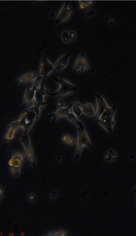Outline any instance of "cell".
<instances>
[{
  "label": "cell",
  "mask_w": 136,
  "mask_h": 236,
  "mask_svg": "<svg viewBox=\"0 0 136 236\" xmlns=\"http://www.w3.org/2000/svg\"><path fill=\"white\" fill-rule=\"evenodd\" d=\"M57 192H55V191H53V193H52V194L51 195V198H54L56 196V195H57Z\"/></svg>",
  "instance_id": "d590c367"
},
{
  "label": "cell",
  "mask_w": 136,
  "mask_h": 236,
  "mask_svg": "<svg viewBox=\"0 0 136 236\" xmlns=\"http://www.w3.org/2000/svg\"><path fill=\"white\" fill-rule=\"evenodd\" d=\"M35 199V197H34V195H32V194H31V195H29V200L31 201H32L34 200Z\"/></svg>",
  "instance_id": "836d02e7"
},
{
  "label": "cell",
  "mask_w": 136,
  "mask_h": 236,
  "mask_svg": "<svg viewBox=\"0 0 136 236\" xmlns=\"http://www.w3.org/2000/svg\"><path fill=\"white\" fill-rule=\"evenodd\" d=\"M115 110V106H113L112 108L108 107L97 119V122L110 133H112V126L114 125L113 117Z\"/></svg>",
  "instance_id": "6da1fadb"
},
{
  "label": "cell",
  "mask_w": 136,
  "mask_h": 236,
  "mask_svg": "<svg viewBox=\"0 0 136 236\" xmlns=\"http://www.w3.org/2000/svg\"><path fill=\"white\" fill-rule=\"evenodd\" d=\"M106 159L108 161H110L112 159V156H111V154L110 153H109V154L106 155Z\"/></svg>",
  "instance_id": "4dcf8cb0"
},
{
  "label": "cell",
  "mask_w": 136,
  "mask_h": 236,
  "mask_svg": "<svg viewBox=\"0 0 136 236\" xmlns=\"http://www.w3.org/2000/svg\"><path fill=\"white\" fill-rule=\"evenodd\" d=\"M35 91L32 88L29 89L27 88L26 89L25 94H24L23 103V107L26 106L29 102H31L33 98H34L35 96Z\"/></svg>",
  "instance_id": "7c38bea8"
},
{
  "label": "cell",
  "mask_w": 136,
  "mask_h": 236,
  "mask_svg": "<svg viewBox=\"0 0 136 236\" xmlns=\"http://www.w3.org/2000/svg\"><path fill=\"white\" fill-rule=\"evenodd\" d=\"M9 150L10 152H12V147H10H10H9Z\"/></svg>",
  "instance_id": "74e56055"
},
{
  "label": "cell",
  "mask_w": 136,
  "mask_h": 236,
  "mask_svg": "<svg viewBox=\"0 0 136 236\" xmlns=\"http://www.w3.org/2000/svg\"><path fill=\"white\" fill-rule=\"evenodd\" d=\"M78 130V141L76 147V160L79 159L80 155V152L83 145H86L89 148H91V145L89 141V138L88 137V135L86 134L84 126L82 122H80Z\"/></svg>",
  "instance_id": "7a4b0ae2"
},
{
  "label": "cell",
  "mask_w": 136,
  "mask_h": 236,
  "mask_svg": "<svg viewBox=\"0 0 136 236\" xmlns=\"http://www.w3.org/2000/svg\"><path fill=\"white\" fill-rule=\"evenodd\" d=\"M94 11H93V10H91V11H89V12L87 13V14H86V17H87V18H88V17H90L91 15H94Z\"/></svg>",
  "instance_id": "d6a6232c"
},
{
  "label": "cell",
  "mask_w": 136,
  "mask_h": 236,
  "mask_svg": "<svg viewBox=\"0 0 136 236\" xmlns=\"http://www.w3.org/2000/svg\"><path fill=\"white\" fill-rule=\"evenodd\" d=\"M73 111L74 112L75 114H76L77 117L80 118V115L83 112L82 108H80V105L79 103V100L78 99H75L74 103L73 105Z\"/></svg>",
  "instance_id": "2e32d148"
},
{
  "label": "cell",
  "mask_w": 136,
  "mask_h": 236,
  "mask_svg": "<svg viewBox=\"0 0 136 236\" xmlns=\"http://www.w3.org/2000/svg\"><path fill=\"white\" fill-rule=\"evenodd\" d=\"M66 117H67L68 118V119L70 120V121H71L72 122L74 123L75 124L77 125L78 126L80 125V124L81 122L79 121V120L77 119V117H76L74 114L69 112V113L67 114Z\"/></svg>",
  "instance_id": "44dd1931"
},
{
  "label": "cell",
  "mask_w": 136,
  "mask_h": 236,
  "mask_svg": "<svg viewBox=\"0 0 136 236\" xmlns=\"http://www.w3.org/2000/svg\"><path fill=\"white\" fill-rule=\"evenodd\" d=\"M53 65L47 60L45 55H44L43 58L41 61V66H40V75L44 78H46L49 74L53 70Z\"/></svg>",
  "instance_id": "9c48e42d"
},
{
  "label": "cell",
  "mask_w": 136,
  "mask_h": 236,
  "mask_svg": "<svg viewBox=\"0 0 136 236\" xmlns=\"http://www.w3.org/2000/svg\"><path fill=\"white\" fill-rule=\"evenodd\" d=\"M73 106V103L69 105L68 107L66 108H59V109L58 110L57 112L55 113H51L49 114V115L47 117V119L48 118H53V121L52 123L54 124L55 121L58 118L60 117H63V116H66V117L67 114L69 113V110L71 108L72 106Z\"/></svg>",
  "instance_id": "30bf717a"
},
{
  "label": "cell",
  "mask_w": 136,
  "mask_h": 236,
  "mask_svg": "<svg viewBox=\"0 0 136 236\" xmlns=\"http://www.w3.org/2000/svg\"><path fill=\"white\" fill-rule=\"evenodd\" d=\"M24 113L26 116V121H30L34 120L36 118L37 114L34 111H29L26 109Z\"/></svg>",
  "instance_id": "ac0fdd59"
},
{
  "label": "cell",
  "mask_w": 136,
  "mask_h": 236,
  "mask_svg": "<svg viewBox=\"0 0 136 236\" xmlns=\"http://www.w3.org/2000/svg\"><path fill=\"white\" fill-rule=\"evenodd\" d=\"M69 4V1H67L64 5V6L62 7L61 10L60 12H59V15L56 21H55V23H59L61 22L66 20L67 18L69 17V15L76 8V6L74 7L71 9H68V6Z\"/></svg>",
  "instance_id": "8992f818"
},
{
  "label": "cell",
  "mask_w": 136,
  "mask_h": 236,
  "mask_svg": "<svg viewBox=\"0 0 136 236\" xmlns=\"http://www.w3.org/2000/svg\"><path fill=\"white\" fill-rule=\"evenodd\" d=\"M24 159V155L18 152L14 151L12 157L8 160V165L14 176L20 177V168Z\"/></svg>",
  "instance_id": "3957f363"
},
{
  "label": "cell",
  "mask_w": 136,
  "mask_h": 236,
  "mask_svg": "<svg viewBox=\"0 0 136 236\" xmlns=\"http://www.w3.org/2000/svg\"><path fill=\"white\" fill-rule=\"evenodd\" d=\"M62 39L64 42H68L70 40L69 33L68 32H64L62 34Z\"/></svg>",
  "instance_id": "484cf974"
},
{
  "label": "cell",
  "mask_w": 136,
  "mask_h": 236,
  "mask_svg": "<svg viewBox=\"0 0 136 236\" xmlns=\"http://www.w3.org/2000/svg\"><path fill=\"white\" fill-rule=\"evenodd\" d=\"M53 79L56 82L60 85V87L57 91L52 93H49L48 95L51 96H60L63 95L70 92H74L78 89L77 86H75L67 82L61 77L60 79L54 77Z\"/></svg>",
  "instance_id": "277c9868"
},
{
  "label": "cell",
  "mask_w": 136,
  "mask_h": 236,
  "mask_svg": "<svg viewBox=\"0 0 136 236\" xmlns=\"http://www.w3.org/2000/svg\"><path fill=\"white\" fill-rule=\"evenodd\" d=\"M38 89H39V90L40 92L41 93V95L43 97L46 95H47V94L48 95L49 93V89H46L45 86H44V84H43V83H41L40 86V88H38Z\"/></svg>",
  "instance_id": "d4e9b609"
},
{
  "label": "cell",
  "mask_w": 136,
  "mask_h": 236,
  "mask_svg": "<svg viewBox=\"0 0 136 236\" xmlns=\"http://www.w3.org/2000/svg\"><path fill=\"white\" fill-rule=\"evenodd\" d=\"M54 16H55L54 12H50V17H54Z\"/></svg>",
  "instance_id": "8d00e7d4"
},
{
  "label": "cell",
  "mask_w": 136,
  "mask_h": 236,
  "mask_svg": "<svg viewBox=\"0 0 136 236\" xmlns=\"http://www.w3.org/2000/svg\"><path fill=\"white\" fill-rule=\"evenodd\" d=\"M45 232L46 235L48 236H67L70 235L69 233H67L62 230H60L54 233H49L47 231H45Z\"/></svg>",
  "instance_id": "ffe728a7"
},
{
  "label": "cell",
  "mask_w": 136,
  "mask_h": 236,
  "mask_svg": "<svg viewBox=\"0 0 136 236\" xmlns=\"http://www.w3.org/2000/svg\"><path fill=\"white\" fill-rule=\"evenodd\" d=\"M19 119L21 120H24V121H26V116L25 113L24 114H20V117H19Z\"/></svg>",
  "instance_id": "f1b7e54d"
},
{
  "label": "cell",
  "mask_w": 136,
  "mask_h": 236,
  "mask_svg": "<svg viewBox=\"0 0 136 236\" xmlns=\"http://www.w3.org/2000/svg\"><path fill=\"white\" fill-rule=\"evenodd\" d=\"M69 37H70V40H74V39L76 38V33H75L74 32H73V31L70 32V33H69Z\"/></svg>",
  "instance_id": "83f0119b"
},
{
  "label": "cell",
  "mask_w": 136,
  "mask_h": 236,
  "mask_svg": "<svg viewBox=\"0 0 136 236\" xmlns=\"http://www.w3.org/2000/svg\"><path fill=\"white\" fill-rule=\"evenodd\" d=\"M26 122H27L26 121H24V120H21L19 119L18 120L12 121V122L10 123V124L15 127L17 129L19 128H20V127H23V128L24 129L26 127Z\"/></svg>",
  "instance_id": "e0dca14e"
},
{
  "label": "cell",
  "mask_w": 136,
  "mask_h": 236,
  "mask_svg": "<svg viewBox=\"0 0 136 236\" xmlns=\"http://www.w3.org/2000/svg\"><path fill=\"white\" fill-rule=\"evenodd\" d=\"M46 104H47V102L44 101L41 102H37L35 101L33 106H32L31 108L27 109V110L35 111V113L37 114V117L35 119L37 120L40 117V109H42Z\"/></svg>",
  "instance_id": "4fadbf2b"
},
{
  "label": "cell",
  "mask_w": 136,
  "mask_h": 236,
  "mask_svg": "<svg viewBox=\"0 0 136 236\" xmlns=\"http://www.w3.org/2000/svg\"><path fill=\"white\" fill-rule=\"evenodd\" d=\"M62 141L66 144L72 145L75 142V139L68 134L64 135L62 137Z\"/></svg>",
  "instance_id": "d6986e66"
},
{
  "label": "cell",
  "mask_w": 136,
  "mask_h": 236,
  "mask_svg": "<svg viewBox=\"0 0 136 236\" xmlns=\"http://www.w3.org/2000/svg\"><path fill=\"white\" fill-rule=\"evenodd\" d=\"M57 105L58 106L59 108H63L64 106V103L63 101L62 100H59L58 101Z\"/></svg>",
  "instance_id": "f546056e"
},
{
  "label": "cell",
  "mask_w": 136,
  "mask_h": 236,
  "mask_svg": "<svg viewBox=\"0 0 136 236\" xmlns=\"http://www.w3.org/2000/svg\"><path fill=\"white\" fill-rule=\"evenodd\" d=\"M42 78V76H39L37 78H35L34 81H33V85H32V88L33 89H34L35 91H37V89H38V86L39 85L40 83V81H41Z\"/></svg>",
  "instance_id": "603a6c76"
},
{
  "label": "cell",
  "mask_w": 136,
  "mask_h": 236,
  "mask_svg": "<svg viewBox=\"0 0 136 236\" xmlns=\"http://www.w3.org/2000/svg\"><path fill=\"white\" fill-rule=\"evenodd\" d=\"M88 67V62L85 58L84 53L83 52H82L75 63L73 74H74L75 73L79 70H80L81 71H83L84 70L87 69Z\"/></svg>",
  "instance_id": "52a82bcc"
},
{
  "label": "cell",
  "mask_w": 136,
  "mask_h": 236,
  "mask_svg": "<svg viewBox=\"0 0 136 236\" xmlns=\"http://www.w3.org/2000/svg\"><path fill=\"white\" fill-rule=\"evenodd\" d=\"M86 5H87V6H91V5H92V4H93V2H92V1H86Z\"/></svg>",
  "instance_id": "e575fe53"
},
{
  "label": "cell",
  "mask_w": 136,
  "mask_h": 236,
  "mask_svg": "<svg viewBox=\"0 0 136 236\" xmlns=\"http://www.w3.org/2000/svg\"><path fill=\"white\" fill-rule=\"evenodd\" d=\"M37 76V74L35 73H30L24 75L23 76H21L16 81L15 84H19L23 83L24 82H28L30 81L33 80V79H35V77Z\"/></svg>",
  "instance_id": "5bb4252c"
},
{
  "label": "cell",
  "mask_w": 136,
  "mask_h": 236,
  "mask_svg": "<svg viewBox=\"0 0 136 236\" xmlns=\"http://www.w3.org/2000/svg\"><path fill=\"white\" fill-rule=\"evenodd\" d=\"M82 108L83 112L88 116H92L94 114V108L91 104H85L82 106Z\"/></svg>",
  "instance_id": "9a60e30c"
},
{
  "label": "cell",
  "mask_w": 136,
  "mask_h": 236,
  "mask_svg": "<svg viewBox=\"0 0 136 236\" xmlns=\"http://www.w3.org/2000/svg\"><path fill=\"white\" fill-rule=\"evenodd\" d=\"M20 138H21V143L23 146L26 154V156H27L29 161H30V163L32 166H35V161L33 158V152H32L31 147L30 146L29 135L27 134L26 135H22L20 136Z\"/></svg>",
  "instance_id": "5b68a950"
},
{
  "label": "cell",
  "mask_w": 136,
  "mask_h": 236,
  "mask_svg": "<svg viewBox=\"0 0 136 236\" xmlns=\"http://www.w3.org/2000/svg\"><path fill=\"white\" fill-rule=\"evenodd\" d=\"M7 182H8V180H6V182H5V183H4L3 185L2 186V188H1V189H0V196L1 197L2 196V191H3V188L5 187V185H6V184Z\"/></svg>",
  "instance_id": "1f68e13d"
},
{
  "label": "cell",
  "mask_w": 136,
  "mask_h": 236,
  "mask_svg": "<svg viewBox=\"0 0 136 236\" xmlns=\"http://www.w3.org/2000/svg\"><path fill=\"white\" fill-rule=\"evenodd\" d=\"M70 55H71V53H69L64 55L61 57L54 64V66L58 70V71H60V70L64 68L65 66L67 65Z\"/></svg>",
  "instance_id": "8fae6325"
},
{
  "label": "cell",
  "mask_w": 136,
  "mask_h": 236,
  "mask_svg": "<svg viewBox=\"0 0 136 236\" xmlns=\"http://www.w3.org/2000/svg\"><path fill=\"white\" fill-rule=\"evenodd\" d=\"M34 98L35 99V101L37 102H43V96L40 92L38 88L37 89V91H35Z\"/></svg>",
  "instance_id": "cb8c5ba5"
},
{
  "label": "cell",
  "mask_w": 136,
  "mask_h": 236,
  "mask_svg": "<svg viewBox=\"0 0 136 236\" xmlns=\"http://www.w3.org/2000/svg\"><path fill=\"white\" fill-rule=\"evenodd\" d=\"M97 109L95 114L94 119H97L100 115L103 114L105 109H107L108 106L107 105L106 102L102 97L101 94H98L97 95Z\"/></svg>",
  "instance_id": "ba28073f"
},
{
  "label": "cell",
  "mask_w": 136,
  "mask_h": 236,
  "mask_svg": "<svg viewBox=\"0 0 136 236\" xmlns=\"http://www.w3.org/2000/svg\"><path fill=\"white\" fill-rule=\"evenodd\" d=\"M14 138H15V133H12L9 131H7L4 137V141H12V140H14Z\"/></svg>",
  "instance_id": "7402d4cb"
},
{
  "label": "cell",
  "mask_w": 136,
  "mask_h": 236,
  "mask_svg": "<svg viewBox=\"0 0 136 236\" xmlns=\"http://www.w3.org/2000/svg\"><path fill=\"white\" fill-rule=\"evenodd\" d=\"M87 7L86 4V1H80L79 4V8L80 10L85 9Z\"/></svg>",
  "instance_id": "4316f807"
}]
</instances>
